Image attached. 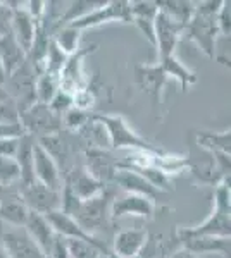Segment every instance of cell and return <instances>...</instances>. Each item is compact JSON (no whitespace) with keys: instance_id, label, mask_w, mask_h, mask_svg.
Segmentation results:
<instances>
[{"instance_id":"83f0119b","label":"cell","mask_w":231,"mask_h":258,"mask_svg":"<svg viewBox=\"0 0 231 258\" xmlns=\"http://www.w3.org/2000/svg\"><path fill=\"white\" fill-rule=\"evenodd\" d=\"M61 90V81H59V74L56 73H40L35 80V98L36 103H43L49 105L52 102V98L57 95V91Z\"/></svg>"},{"instance_id":"484cf974","label":"cell","mask_w":231,"mask_h":258,"mask_svg":"<svg viewBox=\"0 0 231 258\" xmlns=\"http://www.w3.org/2000/svg\"><path fill=\"white\" fill-rule=\"evenodd\" d=\"M35 141L36 140L28 133H24L19 138V147L14 157L21 170L19 184H31L35 181V176H33V147H35Z\"/></svg>"},{"instance_id":"5b68a950","label":"cell","mask_w":231,"mask_h":258,"mask_svg":"<svg viewBox=\"0 0 231 258\" xmlns=\"http://www.w3.org/2000/svg\"><path fill=\"white\" fill-rule=\"evenodd\" d=\"M231 209L214 205L212 212L204 222L197 226H178L176 227V239L193 238V236H214V238H229L231 236Z\"/></svg>"},{"instance_id":"7c38bea8","label":"cell","mask_w":231,"mask_h":258,"mask_svg":"<svg viewBox=\"0 0 231 258\" xmlns=\"http://www.w3.org/2000/svg\"><path fill=\"white\" fill-rule=\"evenodd\" d=\"M33 176H35V181H38L40 184L47 186L50 189H62L64 176L61 172V167L36 141L35 147H33Z\"/></svg>"},{"instance_id":"9c48e42d","label":"cell","mask_w":231,"mask_h":258,"mask_svg":"<svg viewBox=\"0 0 231 258\" xmlns=\"http://www.w3.org/2000/svg\"><path fill=\"white\" fill-rule=\"evenodd\" d=\"M97 50V45H88L85 48H79L76 53L68 57L64 68L59 73V81H61V90L68 91L74 97V93H78L79 90L86 88V78L83 73V60L86 59L90 53H94Z\"/></svg>"},{"instance_id":"44dd1931","label":"cell","mask_w":231,"mask_h":258,"mask_svg":"<svg viewBox=\"0 0 231 258\" xmlns=\"http://www.w3.org/2000/svg\"><path fill=\"white\" fill-rule=\"evenodd\" d=\"M23 229L29 234V238H31L41 248V251L47 255L49 249L52 248L54 241H56V238H57V234L54 232L52 226H50L49 219L45 217V215L29 210L28 220H26V224H24Z\"/></svg>"},{"instance_id":"d590c367","label":"cell","mask_w":231,"mask_h":258,"mask_svg":"<svg viewBox=\"0 0 231 258\" xmlns=\"http://www.w3.org/2000/svg\"><path fill=\"white\" fill-rule=\"evenodd\" d=\"M24 129L21 122H0V140L6 138H21Z\"/></svg>"},{"instance_id":"cb8c5ba5","label":"cell","mask_w":231,"mask_h":258,"mask_svg":"<svg viewBox=\"0 0 231 258\" xmlns=\"http://www.w3.org/2000/svg\"><path fill=\"white\" fill-rule=\"evenodd\" d=\"M159 66L162 68L164 74H166L167 81L169 80H174L176 83L179 85V88L181 91H187L188 88H192V86L197 85V81H199V78H197V74L193 73L187 68V66L183 64L181 60L174 55L167 57V59H162V60H157Z\"/></svg>"},{"instance_id":"ab89813d","label":"cell","mask_w":231,"mask_h":258,"mask_svg":"<svg viewBox=\"0 0 231 258\" xmlns=\"http://www.w3.org/2000/svg\"><path fill=\"white\" fill-rule=\"evenodd\" d=\"M6 85V71H4V66H2V60H0V86Z\"/></svg>"},{"instance_id":"9a60e30c","label":"cell","mask_w":231,"mask_h":258,"mask_svg":"<svg viewBox=\"0 0 231 258\" xmlns=\"http://www.w3.org/2000/svg\"><path fill=\"white\" fill-rule=\"evenodd\" d=\"M6 251L11 258H47L41 248L35 243L24 229H12L2 236Z\"/></svg>"},{"instance_id":"b9f144b4","label":"cell","mask_w":231,"mask_h":258,"mask_svg":"<svg viewBox=\"0 0 231 258\" xmlns=\"http://www.w3.org/2000/svg\"><path fill=\"white\" fill-rule=\"evenodd\" d=\"M106 258H121V256H117V255H116V253H112V251H109V253H107V256H106Z\"/></svg>"},{"instance_id":"7402d4cb","label":"cell","mask_w":231,"mask_h":258,"mask_svg":"<svg viewBox=\"0 0 231 258\" xmlns=\"http://www.w3.org/2000/svg\"><path fill=\"white\" fill-rule=\"evenodd\" d=\"M157 4L155 2H129V12H131V23L138 28V31L149 40V43L155 47L154 36V21L157 16Z\"/></svg>"},{"instance_id":"ee69618b","label":"cell","mask_w":231,"mask_h":258,"mask_svg":"<svg viewBox=\"0 0 231 258\" xmlns=\"http://www.w3.org/2000/svg\"><path fill=\"white\" fill-rule=\"evenodd\" d=\"M133 258H144V256H142V253H140V255H136V256H133Z\"/></svg>"},{"instance_id":"7bdbcfd3","label":"cell","mask_w":231,"mask_h":258,"mask_svg":"<svg viewBox=\"0 0 231 258\" xmlns=\"http://www.w3.org/2000/svg\"><path fill=\"white\" fill-rule=\"evenodd\" d=\"M157 258H167V255H166V253H164V251H162V253H161V255H159Z\"/></svg>"},{"instance_id":"3957f363","label":"cell","mask_w":231,"mask_h":258,"mask_svg":"<svg viewBox=\"0 0 231 258\" xmlns=\"http://www.w3.org/2000/svg\"><path fill=\"white\" fill-rule=\"evenodd\" d=\"M90 119L102 127L109 145L114 150H161L138 135L123 115H90Z\"/></svg>"},{"instance_id":"8fae6325","label":"cell","mask_w":231,"mask_h":258,"mask_svg":"<svg viewBox=\"0 0 231 258\" xmlns=\"http://www.w3.org/2000/svg\"><path fill=\"white\" fill-rule=\"evenodd\" d=\"M45 217L49 219L50 226H52V229H54V232H56L57 236H61V238L85 241V243H90V244H94V246H97V248L104 249L106 253L111 251L104 241H100L97 236L88 234V232L81 226H79L76 220H74L73 217H69V215H66L64 212L57 210V212H52V214L45 215Z\"/></svg>"},{"instance_id":"e575fe53","label":"cell","mask_w":231,"mask_h":258,"mask_svg":"<svg viewBox=\"0 0 231 258\" xmlns=\"http://www.w3.org/2000/svg\"><path fill=\"white\" fill-rule=\"evenodd\" d=\"M12 2H0V36L11 31Z\"/></svg>"},{"instance_id":"74e56055","label":"cell","mask_w":231,"mask_h":258,"mask_svg":"<svg viewBox=\"0 0 231 258\" xmlns=\"http://www.w3.org/2000/svg\"><path fill=\"white\" fill-rule=\"evenodd\" d=\"M7 100H12V98L9 97V93L6 91V88L0 86V102H7Z\"/></svg>"},{"instance_id":"f35d334b","label":"cell","mask_w":231,"mask_h":258,"mask_svg":"<svg viewBox=\"0 0 231 258\" xmlns=\"http://www.w3.org/2000/svg\"><path fill=\"white\" fill-rule=\"evenodd\" d=\"M176 258H195V255H192V253L184 251V249H179V251L176 253Z\"/></svg>"},{"instance_id":"8992f818","label":"cell","mask_w":231,"mask_h":258,"mask_svg":"<svg viewBox=\"0 0 231 258\" xmlns=\"http://www.w3.org/2000/svg\"><path fill=\"white\" fill-rule=\"evenodd\" d=\"M107 23H131V12H129V2L124 0H112V2H104L100 7H97L86 16L79 18L69 26L76 28L79 31L90 30V28L102 26Z\"/></svg>"},{"instance_id":"f1b7e54d","label":"cell","mask_w":231,"mask_h":258,"mask_svg":"<svg viewBox=\"0 0 231 258\" xmlns=\"http://www.w3.org/2000/svg\"><path fill=\"white\" fill-rule=\"evenodd\" d=\"M157 4V9L174 19L176 23L187 26L188 21L192 19L193 11H195V4L193 2H183V0H161Z\"/></svg>"},{"instance_id":"5bb4252c","label":"cell","mask_w":231,"mask_h":258,"mask_svg":"<svg viewBox=\"0 0 231 258\" xmlns=\"http://www.w3.org/2000/svg\"><path fill=\"white\" fill-rule=\"evenodd\" d=\"M64 184L73 191L78 200L85 202L102 193L109 184H104L99 179H95L85 167H73L64 176Z\"/></svg>"},{"instance_id":"836d02e7","label":"cell","mask_w":231,"mask_h":258,"mask_svg":"<svg viewBox=\"0 0 231 258\" xmlns=\"http://www.w3.org/2000/svg\"><path fill=\"white\" fill-rule=\"evenodd\" d=\"M217 28H219V35L229 36L231 28V12H229V2H222L219 12H217Z\"/></svg>"},{"instance_id":"8d00e7d4","label":"cell","mask_w":231,"mask_h":258,"mask_svg":"<svg viewBox=\"0 0 231 258\" xmlns=\"http://www.w3.org/2000/svg\"><path fill=\"white\" fill-rule=\"evenodd\" d=\"M18 147H19V138L0 140V157H11V159H14Z\"/></svg>"},{"instance_id":"4fadbf2b","label":"cell","mask_w":231,"mask_h":258,"mask_svg":"<svg viewBox=\"0 0 231 258\" xmlns=\"http://www.w3.org/2000/svg\"><path fill=\"white\" fill-rule=\"evenodd\" d=\"M135 80L142 91L152 98L154 107L161 105L167 78L159 62L157 64H138L135 68Z\"/></svg>"},{"instance_id":"2e32d148","label":"cell","mask_w":231,"mask_h":258,"mask_svg":"<svg viewBox=\"0 0 231 258\" xmlns=\"http://www.w3.org/2000/svg\"><path fill=\"white\" fill-rule=\"evenodd\" d=\"M24 4H18V7H12V18H11V35L16 40V43L24 50L28 55L29 48L33 45L35 38L36 23L33 21L31 16L24 9Z\"/></svg>"},{"instance_id":"7a4b0ae2","label":"cell","mask_w":231,"mask_h":258,"mask_svg":"<svg viewBox=\"0 0 231 258\" xmlns=\"http://www.w3.org/2000/svg\"><path fill=\"white\" fill-rule=\"evenodd\" d=\"M116 198V191L107 186L102 193H99L97 197L79 202L76 212L71 217L81 226L88 234L97 236V231H104L109 229L112 224L111 219V205Z\"/></svg>"},{"instance_id":"f546056e","label":"cell","mask_w":231,"mask_h":258,"mask_svg":"<svg viewBox=\"0 0 231 258\" xmlns=\"http://www.w3.org/2000/svg\"><path fill=\"white\" fill-rule=\"evenodd\" d=\"M81 35H83V31H79L76 28L66 24V26H61L54 31L52 40L56 41L57 47L69 57L79 50V40H81Z\"/></svg>"},{"instance_id":"603a6c76","label":"cell","mask_w":231,"mask_h":258,"mask_svg":"<svg viewBox=\"0 0 231 258\" xmlns=\"http://www.w3.org/2000/svg\"><path fill=\"white\" fill-rule=\"evenodd\" d=\"M0 60H2L4 71H6V81L9 80L14 73H18L28 60V55L24 53V50L16 43L11 31L7 33V35L0 36Z\"/></svg>"},{"instance_id":"ac0fdd59","label":"cell","mask_w":231,"mask_h":258,"mask_svg":"<svg viewBox=\"0 0 231 258\" xmlns=\"http://www.w3.org/2000/svg\"><path fill=\"white\" fill-rule=\"evenodd\" d=\"M147 241H149L147 229H126L114 236L111 251L121 258H133L140 255Z\"/></svg>"},{"instance_id":"4316f807","label":"cell","mask_w":231,"mask_h":258,"mask_svg":"<svg viewBox=\"0 0 231 258\" xmlns=\"http://www.w3.org/2000/svg\"><path fill=\"white\" fill-rule=\"evenodd\" d=\"M29 209L21 202L19 197L0 202V220L16 229H23L28 220Z\"/></svg>"},{"instance_id":"52a82bcc","label":"cell","mask_w":231,"mask_h":258,"mask_svg":"<svg viewBox=\"0 0 231 258\" xmlns=\"http://www.w3.org/2000/svg\"><path fill=\"white\" fill-rule=\"evenodd\" d=\"M184 26L171 19L164 12L157 11L154 21V36H155V52H157V60L167 59L174 55L176 47L181 40Z\"/></svg>"},{"instance_id":"6da1fadb","label":"cell","mask_w":231,"mask_h":258,"mask_svg":"<svg viewBox=\"0 0 231 258\" xmlns=\"http://www.w3.org/2000/svg\"><path fill=\"white\" fill-rule=\"evenodd\" d=\"M222 2L224 0H207V2L195 4L192 19L188 21L181 35V38L195 43L209 59H214V53H216V40L219 36L217 12Z\"/></svg>"},{"instance_id":"277c9868","label":"cell","mask_w":231,"mask_h":258,"mask_svg":"<svg viewBox=\"0 0 231 258\" xmlns=\"http://www.w3.org/2000/svg\"><path fill=\"white\" fill-rule=\"evenodd\" d=\"M19 122L24 133L31 135L33 138L57 135L62 127L61 115H57L49 105H43V103H35L28 110L21 112Z\"/></svg>"},{"instance_id":"30bf717a","label":"cell","mask_w":231,"mask_h":258,"mask_svg":"<svg viewBox=\"0 0 231 258\" xmlns=\"http://www.w3.org/2000/svg\"><path fill=\"white\" fill-rule=\"evenodd\" d=\"M155 200H150L140 195H123L114 198L111 205V219L112 222L121 217H140L145 220H152L155 217Z\"/></svg>"},{"instance_id":"e0dca14e","label":"cell","mask_w":231,"mask_h":258,"mask_svg":"<svg viewBox=\"0 0 231 258\" xmlns=\"http://www.w3.org/2000/svg\"><path fill=\"white\" fill-rule=\"evenodd\" d=\"M181 249L192 253V255H221L224 258L229 256L231 241L229 238H214V236H193L178 241Z\"/></svg>"},{"instance_id":"60d3db41","label":"cell","mask_w":231,"mask_h":258,"mask_svg":"<svg viewBox=\"0 0 231 258\" xmlns=\"http://www.w3.org/2000/svg\"><path fill=\"white\" fill-rule=\"evenodd\" d=\"M0 258H11L9 253L6 251V248H4V246H0Z\"/></svg>"},{"instance_id":"d6986e66","label":"cell","mask_w":231,"mask_h":258,"mask_svg":"<svg viewBox=\"0 0 231 258\" xmlns=\"http://www.w3.org/2000/svg\"><path fill=\"white\" fill-rule=\"evenodd\" d=\"M112 182L128 195H140V197H147L150 200H155L159 195V191L145 177H142L135 170L126 167H117Z\"/></svg>"},{"instance_id":"ba28073f","label":"cell","mask_w":231,"mask_h":258,"mask_svg":"<svg viewBox=\"0 0 231 258\" xmlns=\"http://www.w3.org/2000/svg\"><path fill=\"white\" fill-rule=\"evenodd\" d=\"M19 198L29 210L41 215L61 210V191L50 189L38 181H33L31 184H21Z\"/></svg>"},{"instance_id":"1f68e13d","label":"cell","mask_w":231,"mask_h":258,"mask_svg":"<svg viewBox=\"0 0 231 258\" xmlns=\"http://www.w3.org/2000/svg\"><path fill=\"white\" fill-rule=\"evenodd\" d=\"M66 246H68L69 258H106L107 253L104 249L94 246L85 241L78 239H66Z\"/></svg>"},{"instance_id":"d4e9b609","label":"cell","mask_w":231,"mask_h":258,"mask_svg":"<svg viewBox=\"0 0 231 258\" xmlns=\"http://www.w3.org/2000/svg\"><path fill=\"white\" fill-rule=\"evenodd\" d=\"M195 145L209 153H228L231 150V133L224 131H197Z\"/></svg>"},{"instance_id":"d6a6232c","label":"cell","mask_w":231,"mask_h":258,"mask_svg":"<svg viewBox=\"0 0 231 258\" xmlns=\"http://www.w3.org/2000/svg\"><path fill=\"white\" fill-rule=\"evenodd\" d=\"M61 120H62V126L69 129V131H81V129H85L88 126L90 115L85 110L73 107V109H69L68 112H64L61 115Z\"/></svg>"},{"instance_id":"4dcf8cb0","label":"cell","mask_w":231,"mask_h":258,"mask_svg":"<svg viewBox=\"0 0 231 258\" xmlns=\"http://www.w3.org/2000/svg\"><path fill=\"white\" fill-rule=\"evenodd\" d=\"M21 182V170L16 159L0 157V189L11 188Z\"/></svg>"},{"instance_id":"f6af8a7d","label":"cell","mask_w":231,"mask_h":258,"mask_svg":"<svg viewBox=\"0 0 231 258\" xmlns=\"http://www.w3.org/2000/svg\"><path fill=\"white\" fill-rule=\"evenodd\" d=\"M0 202H2V198H0Z\"/></svg>"},{"instance_id":"ffe728a7","label":"cell","mask_w":231,"mask_h":258,"mask_svg":"<svg viewBox=\"0 0 231 258\" xmlns=\"http://www.w3.org/2000/svg\"><path fill=\"white\" fill-rule=\"evenodd\" d=\"M85 157H86L85 169L95 179H99L104 184H109L114 179L117 164H114V160L111 159V155L107 152H104L102 148H88L85 152Z\"/></svg>"}]
</instances>
